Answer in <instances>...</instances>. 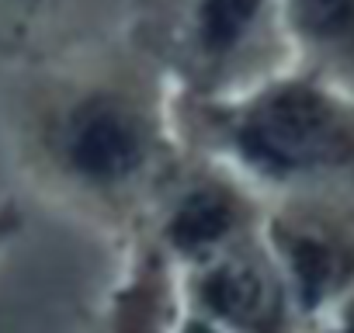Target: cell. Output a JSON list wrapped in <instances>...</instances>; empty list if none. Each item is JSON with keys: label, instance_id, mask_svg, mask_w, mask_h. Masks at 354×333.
Here are the masks:
<instances>
[{"label": "cell", "instance_id": "obj_2", "mask_svg": "<svg viewBox=\"0 0 354 333\" xmlns=\"http://www.w3.org/2000/svg\"><path fill=\"white\" fill-rule=\"evenodd\" d=\"M181 142L240 174L264 202H354V94L295 66L219 97L174 91Z\"/></svg>", "mask_w": 354, "mask_h": 333}, {"label": "cell", "instance_id": "obj_5", "mask_svg": "<svg viewBox=\"0 0 354 333\" xmlns=\"http://www.w3.org/2000/svg\"><path fill=\"white\" fill-rule=\"evenodd\" d=\"M261 233L288 285L292 305L302 312H319L354 288V202H268Z\"/></svg>", "mask_w": 354, "mask_h": 333}, {"label": "cell", "instance_id": "obj_6", "mask_svg": "<svg viewBox=\"0 0 354 333\" xmlns=\"http://www.w3.org/2000/svg\"><path fill=\"white\" fill-rule=\"evenodd\" d=\"M192 271L198 316L226 333H281L292 295L264 233L233 243Z\"/></svg>", "mask_w": 354, "mask_h": 333}, {"label": "cell", "instance_id": "obj_10", "mask_svg": "<svg viewBox=\"0 0 354 333\" xmlns=\"http://www.w3.org/2000/svg\"><path fill=\"white\" fill-rule=\"evenodd\" d=\"M330 333H354V298L340 305L337 319H333V330Z\"/></svg>", "mask_w": 354, "mask_h": 333}, {"label": "cell", "instance_id": "obj_11", "mask_svg": "<svg viewBox=\"0 0 354 333\" xmlns=\"http://www.w3.org/2000/svg\"><path fill=\"white\" fill-rule=\"evenodd\" d=\"M146 4H149V8H160V4H163V0H146Z\"/></svg>", "mask_w": 354, "mask_h": 333}, {"label": "cell", "instance_id": "obj_3", "mask_svg": "<svg viewBox=\"0 0 354 333\" xmlns=\"http://www.w3.org/2000/svg\"><path fill=\"white\" fill-rule=\"evenodd\" d=\"M167 35L156 59L177 94L219 97L292 66L281 0H163Z\"/></svg>", "mask_w": 354, "mask_h": 333}, {"label": "cell", "instance_id": "obj_1", "mask_svg": "<svg viewBox=\"0 0 354 333\" xmlns=\"http://www.w3.org/2000/svg\"><path fill=\"white\" fill-rule=\"evenodd\" d=\"M11 142L42 191L108 219L153 209L185 160L163 63L125 42L39 59L15 91Z\"/></svg>", "mask_w": 354, "mask_h": 333}, {"label": "cell", "instance_id": "obj_9", "mask_svg": "<svg viewBox=\"0 0 354 333\" xmlns=\"http://www.w3.org/2000/svg\"><path fill=\"white\" fill-rule=\"evenodd\" d=\"M21 229H25V212H21V205H18L15 198L0 202V250H4L11 240H18Z\"/></svg>", "mask_w": 354, "mask_h": 333}, {"label": "cell", "instance_id": "obj_7", "mask_svg": "<svg viewBox=\"0 0 354 333\" xmlns=\"http://www.w3.org/2000/svg\"><path fill=\"white\" fill-rule=\"evenodd\" d=\"M295 70L354 94V0H281Z\"/></svg>", "mask_w": 354, "mask_h": 333}, {"label": "cell", "instance_id": "obj_4", "mask_svg": "<svg viewBox=\"0 0 354 333\" xmlns=\"http://www.w3.org/2000/svg\"><path fill=\"white\" fill-rule=\"evenodd\" d=\"M160 250L188 267L261 233L268 202L219 160L185 146V160L153 202Z\"/></svg>", "mask_w": 354, "mask_h": 333}, {"label": "cell", "instance_id": "obj_8", "mask_svg": "<svg viewBox=\"0 0 354 333\" xmlns=\"http://www.w3.org/2000/svg\"><path fill=\"white\" fill-rule=\"evenodd\" d=\"M70 4L73 0H0V28H11L18 35H35Z\"/></svg>", "mask_w": 354, "mask_h": 333}]
</instances>
